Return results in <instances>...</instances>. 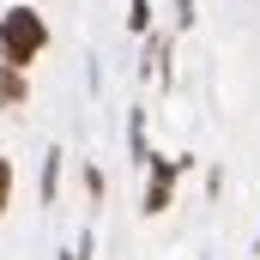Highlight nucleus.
<instances>
[{
	"label": "nucleus",
	"instance_id": "1",
	"mask_svg": "<svg viewBox=\"0 0 260 260\" xmlns=\"http://www.w3.org/2000/svg\"><path fill=\"white\" fill-rule=\"evenodd\" d=\"M43 43H49V24H43L37 6H12V12L0 18V67L24 73V67L43 55Z\"/></svg>",
	"mask_w": 260,
	"mask_h": 260
},
{
	"label": "nucleus",
	"instance_id": "2",
	"mask_svg": "<svg viewBox=\"0 0 260 260\" xmlns=\"http://www.w3.org/2000/svg\"><path fill=\"white\" fill-rule=\"evenodd\" d=\"M176 170H182V157H157V164H151V194H145V212H164V206H170V182H176Z\"/></svg>",
	"mask_w": 260,
	"mask_h": 260
},
{
	"label": "nucleus",
	"instance_id": "3",
	"mask_svg": "<svg viewBox=\"0 0 260 260\" xmlns=\"http://www.w3.org/2000/svg\"><path fill=\"white\" fill-rule=\"evenodd\" d=\"M0 103H24V73L0 67Z\"/></svg>",
	"mask_w": 260,
	"mask_h": 260
},
{
	"label": "nucleus",
	"instance_id": "4",
	"mask_svg": "<svg viewBox=\"0 0 260 260\" xmlns=\"http://www.w3.org/2000/svg\"><path fill=\"white\" fill-rule=\"evenodd\" d=\"M55 170H61V151H49V164H43V200L55 194Z\"/></svg>",
	"mask_w": 260,
	"mask_h": 260
},
{
	"label": "nucleus",
	"instance_id": "5",
	"mask_svg": "<svg viewBox=\"0 0 260 260\" xmlns=\"http://www.w3.org/2000/svg\"><path fill=\"white\" fill-rule=\"evenodd\" d=\"M6 194H12V164L0 157V212H6Z\"/></svg>",
	"mask_w": 260,
	"mask_h": 260
},
{
	"label": "nucleus",
	"instance_id": "6",
	"mask_svg": "<svg viewBox=\"0 0 260 260\" xmlns=\"http://www.w3.org/2000/svg\"><path fill=\"white\" fill-rule=\"evenodd\" d=\"M61 260H85V254H61Z\"/></svg>",
	"mask_w": 260,
	"mask_h": 260
},
{
	"label": "nucleus",
	"instance_id": "7",
	"mask_svg": "<svg viewBox=\"0 0 260 260\" xmlns=\"http://www.w3.org/2000/svg\"><path fill=\"white\" fill-rule=\"evenodd\" d=\"M254 254H260V242H254Z\"/></svg>",
	"mask_w": 260,
	"mask_h": 260
}]
</instances>
